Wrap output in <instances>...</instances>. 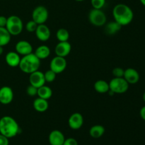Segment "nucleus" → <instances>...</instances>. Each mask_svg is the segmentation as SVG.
<instances>
[{"label":"nucleus","mask_w":145,"mask_h":145,"mask_svg":"<svg viewBox=\"0 0 145 145\" xmlns=\"http://www.w3.org/2000/svg\"><path fill=\"white\" fill-rule=\"evenodd\" d=\"M36 38L41 42H46L50 38L51 31L49 27L45 24H39L35 31Z\"/></svg>","instance_id":"1a4fd4ad"},{"label":"nucleus","mask_w":145,"mask_h":145,"mask_svg":"<svg viewBox=\"0 0 145 145\" xmlns=\"http://www.w3.org/2000/svg\"><path fill=\"white\" fill-rule=\"evenodd\" d=\"M9 144V140L8 138L5 137L3 135L0 134V145H8Z\"/></svg>","instance_id":"2f4dec72"},{"label":"nucleus","mask_w":145,"mask_h":145,"mask_svg":"<svg viewBox=\"0 0 145 145\" xmlns=\"http://www.w3.org/2000/svg\"><path fill=\"white\" fill-rule=\"evenodd\" d=\"M65 140L64 134L58 130H52L48 137V141L50 145H63Z\"/></svg>","instance_id":"dca6fc26"},{"label":"nucleus","mask_w":145,"mask_h":145,"mask_svg":"<svg viewBox=\"0 0 145 145\" xmlns=\"http://www.w3.org/2000/svg\"><path fill=\"white\" fill-rule=\"evenodd\" d=\"M11 35L5 27H0V46H6L11 41Z\"/></svg>","instance_id":"b1692460"},{"label":"nucleus","mask_w":145,"mask_h":145,"mask_svg":"<svg viewBox=\"0 0 145 145\" xmlns=\"http://www.w3.org/2000/svg\"><path fill=\"white\" fill-rule=\"evenodd\" d=\"M91 3L93 8L101 9L106 4V0H91Z\"/></svg>","instance_id":"cd10ccee"},{"label":"nucleus","mask_w":145,"mask_h":145,"mask_svg":"<svg viewBox=\"0 0 145 145\" xmlns=\"http://www.w3.org/2000/svg\"><path fill=\"white\" fill-rule=\"evenodd\" d=\"M37 96L40 98L45 99V100H49L52 96V90L50 86L43 85L38 89V94Z\"/></svg>","instance_id":"5701e85b"},{"label":"nucleus","mask_w":145,"mask_h":145,"mask_svg":"<svg viewBox=\"0 0 145 145\" xmlns=\"http://www.w3.org/2000/svg\"><path fill=\"white\" fill-rule=\"evenodd\" d=\"M74 1H84V0H74Z\"/></svg>","instance_id":"4c0bfd02"},{"label":"nucleus","mask_w":145,"mask_h":145,"mask_svg":"<svg viewBox=\"0 0 145 145\" xmlns=\"http://www.w3.org/2000/svg\"><path fill=\"white\" fill-rule=\"evenodd\" d=\"M21 58V55L16 51H11L6 55L5 61L7 65L11 67H16L19 65Z\"/></svg>","instance_id":"f3484780"},{"label":"nucleus","mask_w":145,"mask_h":145,"mask_svg":"<svg viewBox=\"0 0 145 145\" xmlns=\"http://www.w3.org/2000/svg\"><path fill=\"white\" fill-rule=\"evenodd\" d=\"M125 69L121 67H115L112 71V74L114 77H123Z\"/></svg>","instance_id":"c756f323"},{"label":"nucleus","mask_w":145,"mask_h":145,"mask_svg":"<svg viewBox=\"0 0 145 145\" xmlns=\"http://www.w3.org/2000/svg\"><path fill=\"white\" fill-rule=\"evenodd\" d=\"M140 2H141V4L145 7V0H140Z\"/></svg>","instance_id":"c9c22d12"},{"label":"nucleus","mask_w":145,"mask_h":145,"mask_svg":"<svg viewBox=\"0 0 145 145\" xmlns=\"http://www.w3.org/2000/svg\"><path fill=\"white\" fill-rule=\"evenodd\" d=\"M67 66V62L65 57H62L57 55L51 59L50 63V69L57 74L62 73L66 69Z\"/></svg>","instance_id":"6e6552de"},{"label":"nucleus","mask_w":145,"mask_h":145,"mask_svg":"<svg viewBox=\"0 0 145 145\" xmlns=\"http://www.w3.org/2000/svg\"><path fill=\"white\" fill-rule=\"evenodd\" d=\"M4 52V47L0 46V55H1Z\"/></svg>","instance_id":"f704fd0d"},{"label":"nucleus","mask_w":145,"mask_h":145,"mask_svg":"<svg viewBox=\"0 0 145 145\" xmlns=\"http://www.w3.org/2000/svg\"><path fill=\"white\" fill-rule=\"evenodd\" d=\"M6 28L11 35L16 36L20 35L24 30V24L19 16L16 15H11L7 18Z\"/></svg>","instance_id":"20e7f679"},{"label":"nucleus","mask_w":145,"mask_h":145,"mask_svg":"<svg viewBox=\"0 0 145 145\" xmlns=\"http://www.w3.org/2000/svg\"><path fill=\"white\" fill-rule=\"evenodd\" d=\"M20 133V127L14 118L8 116L0 118V134L7 138H13Z\"/></svg>","instance_id":"f03ea898"},{"label":"nucleus","mask_w":145,"mask_h":145,"mask_svg":"<svg viewBox=\"0 0 145 145\" xmlns=\"http://www.w3.org/2000/svg\"><path fill=\"white\" fill-rule=\"evenodd\" d=\"M57 74H55V72L52 70H51L50 69L47 70L46 72L44 73V76H45V82H48V83H51V82H54L56 79Z\"/></svg>","instance_id":"a878e982"},{"label":"nucleus","mask_w":145,"mask_h":145,"mask_svg":"<svg viewBox=\"0 0 145 145\" xmlns=\"http://www.w3.org/2000/svg\"><path fill=\"white\" fill-rule=\"evenodd\" d=\"M37 57L39 58L40 59H47L50 55V49L48 46L45 45H40L39 47L36 48L34 52Z\"/></svg>","instance_id":"aec40b11"},{"label":"nucleus","mask_w":145,"mask_h":145,"mask_svg":"<svg viewBox=\"0 0 145 145\" xmlns=\"http://www.w3.org/2000/svg\"><path fill=\"white\" fill-rule=\"evenodd\" d=\"M33 106L37 112L44 113L49 108V103H48V100L38 97L34 100L33 103Z\"/></svg>","instance_id":"a211bd4d"},{"label":"nucleus","mask_w":145,"mask_h":145,"mask_svg":"<svg viewBox=\"0 0 145 145\" xmlns=\"http://www.w3.org/2000/svg\"><path fill=\"white\" fill-rule=\"evenodd\" d=\"M63 145H79L78 144V142L76 139L73 138V137H69V138L65 139V142H64Z\"/></svg>","instance_id":"7c9ffc66"},{"label":"nucleus","mask_w":145,"mask_h":145,"mask_svg":"<svg viewBox=\"0 0 145 145\" xmlns=\"http://www.w3.org/2000/svg\"><path fill=\"white\" fill-rule=\"evenodd\" d=\"M95 91L99 93H106L110 90L109 83L105 80H98L96 81L93 85Z\"/></svg>","instance_id":"4be33fe9"},{"label":"nucleus","mask_w":145,"mask_h":145,"mask_svg":"<svg viewBox=\"0 0 145 145\" xmlns=\"http://www.w3.org/2000/svg\"><path fill=\"white\" fill-rule=\"evenodd\" d=\"M142 99H143V101H144L145 102V91H144V93H143V96H142Z\"/></svg>","instance_id":"e433bc0d"},{"label":"nucleus","mask_w":145,"mask_h":145,"mask_svg":"<svg viewBox=\"0 0 145 145\" xmlns=\"http://www.w3.org/2000/svg\"><path fill=\"white\" fill-rule=\"evenodd\" d=\"M49 13L46 7L44 6H38L32 12V20L39 24H45L48 19Z\"/></svg>","instance_id":"0eeeda50"},{"label":"nucleus","mask_w":145,"mask_h":145,"mask_svg":"<svg viewBox=\"0 0 145 145\" xmlns=\"http://www.w3.org/2000/svg\"><path fill=\"white\" fill-rule=\"evenodd\" d=\"M14 99V91L9 86H4L0 88V103L8 105Z\"/></svg>","instance_id":"9b49d317"},{"label":"nucleus","mask_w":145,"mask_h":145,"mask_svg":"<svg viewBox=\"0 0 145 145\" xmlns=\"http://www.w3.org/2000/svg\"><path fill=\"white\" fill-rule=\"evenodd\" d=\"M40 67V59L37 57L33 52L22 56L18 65V67L21 72L28 74L37 70H39Z\"/></svg>","instance_id":"7ed1b4c3"},{"label":"nucleus","mask_w":145,"mask_h":145,"mask_svg":"<svg viewBox=\"0 0 145 145\" xmlns=\"http://www.w3.org/2000/svg\"><path fill=\"white\" fill-rule=\"evenodd\" d=\"M122 25H120L118 22L116 21H110L108 23H106L105 24V32L108 34V35H115L117 33L121 30Z\"/></svg>","instance_id":"6ab92c4d"},{"label":"nucleus","mask_w":145,"mask_h":145,"mask_svg":"<svg viewBox=\"0 0 145 145\" xmlns=\"http://www.w3.org/2000/svg\"><path fill=\"white\" fill-rule=\"evenodd\" d=\"M114 21L122 26L129 25L133 21L134 13L129 6L125 4H116L113 9Z\"/></svg>","instance_id":"f257e3e1"},{"label":"nucleus","mask_w":145,"mask_h":145,"mask_svg":"<svg viewBox=\"0 0 145 145\" xmlns=\"http://www.w3.org/2000/svg\"><path fill=\"white\" fill-rule=\"evenodd\" d=\"M72 50V45L69 43V41H64V42H59L56 45L55 48V52L57 56L66 57Z\"/></svg>","instance_id":"ddd939ff"},{"label":"nucleus","mask_w":145,"mask_h":145,"mask_svg":"<svg viewBox=\"0 0 145 145\" xmlns=\"http://www.w3.org/2000/svg\"><path fill=\"white\" fill-rule=\"evenodd\" d=\"M26 93L29 96H31V97H33V96H37V94H38V88L35 87V86L30 84L29 86L27 87Z\"/></svg>","instance_id":"c85d7f7f"},{"label":"nucleus","mask_w":145,"mask_h":145,"mask_svg":"<svg viewBox=\"0 0 145 145\" xmlns=\"http://www.w3.org/2000/svg\"><path fill=\"white\" fill-rule=\"evenodd\" d=\"M29 82L30 84L38 88V89L45 85L46 82H45V76H44V73L41 71L37 70L30 74Z\"/></svg>","instance_id":"9d476101"},{"label":"nucleus","mask_w":145,"mask_h":145,"mask_svg":"<svg viewBox=\"0 0 145 145\" xmlns=\"http://www.w3.org/2000/svg\"><path fill=\"white\" fill-rule=\"evenodd\" d=\"M84 117L81 113H74L71 115L68 120V125L72 130H79L84 125Z\"/></svg>","instance_id":"f8f14e48"},{"label":"nucleus","mask_w":145,"mask_h":145,"mask_svg":"<svg viewBox=\"0 0 145 145\" xmlns=\"http://www.w3.org/2000/svg\"><path fill=\"white\" fill-rule=\"evenodd\" d=\"M123 78L129 84H135L140 81V74L134 68H127L125 69Z\"/></svg>","instance_id":"2eb2a0df"},{"label":"nucleus","mask_w":145,"mask_h":145,"mask_svg":"<svg viewBox=\"0 0 145 145\" xmlns=\"http://www.w3.org/2000/svg\"><path fill=\"white\" fill-rule=\"evenodd\" d=\"M16 52L21 56L27 55L33 52V46L28 41L20 40L17 42L15 46Z\"/></svg>","instance_id":"4468645a"},{"label":"nucleus","mask_w":145,"mask_h":145,"mask_svg":"<svg viewBox=\"0 0 145 145\" xmlns=\"http://www.w3.org/2000/svg\"><path fill=\"white\" fill-rule=\"evenodd\" d=\"M105 131H106V130L103 125H95L92 126L89 130V135L93 138L99 139L104 135Z\"/></svg>","instance_id":"412c9836"},{"label":"nucleus","mask_w":145,"mask_h":145,"mask_svg":"<svg viewBox=\"0 0 145 145\" xmlns=\"http://www.w3.org/2000/svg\"><path fill=\"white\" fill-rule=\"evenodd\" d=\"M56 37L59 42H64V41H68L69 38V33L65 28H59L57 30L56 33Z\"/></svg>","instance_id":"393cba45"},{"label":"nucleus","mask_w":145,"mask_h":145,"mask_svg":"<svg viewBox=\"0 0 145 145\" xmlns=\"http://www.w3.org/2000/svg\"><path fill=\"white\" fill-rule=\"evenodd\" d=\"M7 18L4 16H0V27H6Z\"/></svg>","instance_id":"473e14b6"},{"label":"nucleus","mask_w":145,"mask_h":145,"mask_svg":"<svg viewBox=\"0 0 145 145\" xmlns=\"http://www.w3.org/2000/svg\"><path fill=\"white\" fill-rule=\"evenodd\" d=\"M129 84L123 77H114L109 82L110 90L114 93L121 94L127 91Z\"/></svg>","instance_id":"423d86ee"},{"label":"nucleus","mask_w":145,"mask_h":145,"mask_svg":"<svg viewBox=\"0 0 145 145\" xmlns=\"http://www.w3.org/2000/svg\"><path fill=\"white\" fill-rule=\"evenodd\" d=\"M38 24L36 22L33 21V20H31L27 24H25V28L28 32L29 33H35V30H36L37 27H38Z\"/></svg>","instance_id":"bb28decb"},{"label":"nucleus","mask_w":145,"mask_h":145,"mask_svg":"<svg viewBox=\"0 0 145 145\" xmlns=\"http://www.w3.org/2000/svg\"><path fill=\"white\" fill-rule=\"evenodd\" d=\"M88 18L89 22L96 27L105 25L107 21L106 15L101 9H96L93 8L89 11Z\"/></svg>","instance_id":"39448f33"},{"label":"nucleus","mask_w":145,"mask_h":145,"mask_svg":"<svg viewBox=\"0 0 145 145\" xmlns=\"http://www.w3.org/2000/svg\"><path fill=\"white\" fill-rule=\"evenodd\" d=\"M140 117H141V118L145 121V106H143V107L140 109Z\"/></svg>","instance_id":"72a5a7b5"}]
</instances>
